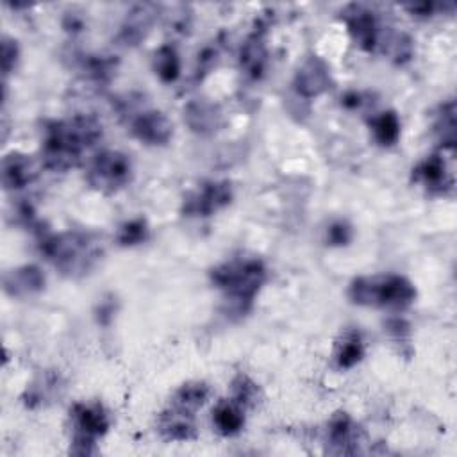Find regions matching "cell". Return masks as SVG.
Instances as JSON below:
<instances>
[{
	"label": "cell",
	"instance_id": "6da1fadb",
	"mask_svg": "<svg viewBox=\"0 0 457 457\" xmlns=\"http://www.w3.org/2000/svg\"><path fill=\"white\" fill-rule=\"evenodd\" d=\"M104 136L102 121L93 114H73L48 120L41 136V162L50 171H68L79 166L87 150Z\"/></svg>",
	"mask_w": 457,
	"mask_h": 457
},
{
	"label": "cell",
	"instance_id": "7a4b0ae2",
	"mask_svg": "<svg viewBox=\"0 0 457 457\" xmlns=\"http://www.w3.org/2000/svg\"><path fill=\"white\" fill-rule=\"evenodd\" d=\"M39 253L68 278L87 277L104 259L102 239L86 230H45L37 236Z\"/></svg>",
	"mask_w": 457,
	"mask_h": 457
},
{
	"label": "cell",
	"instance_id": "3957f363",
	"mask_svg": "<svg viewBox=\"0 0 457 457\" xmlns=\"http://www.w3.org/2000/svg\"><path fill=\"white\" fill-rule=\"evenodd\" d=\"M209 280L232 312L246 314L268 280V268L261 257L237 255L216 264L209 271Z\"/></svg>",
	"mask_w": 457,
	"mask_h": 457
},
{
	"label": "cell",
	"instance_id": "277c9868",
	"mask_svg": "<svg viewBox=\"0 0 457 457\" xmlns=\"http://www.w3.org/2000/svg\"><path fill=\"white\" fill-rule=\"evenodd\" d=\"M348 300L361 307L402 312L416 300V286L398 273H375L355 277L348 284Z\"/></svg>",
	"mask_w": 457,
	"mask_h": 457
},
{
	"label": "cell",
	"instance_id": "5b68a950",
	"mask_svg": "<svg viewBox=\"0 0 457 457\" xmlns=\"http://www.w3.org/2000/svg\"><path fill=\"white\" fill-rule=\"evenodd\" d=\"M132 161L120 150H102L95 154L86 170L89 187L102 195H116L132 182Z\"/></svg>",
	"mask_w": 457,
	"mask_h": 457
},
{
	"label": "cell",
	"instance_id": "8992f818",
	"mask_svg": "<svg viewBox=\"0 0 457 457\" xmlns=\"http://www.w3.org/2000/svg\"><path fill=\"white\" fill-rule=\"evenodd\" d=\"M70 421L73 428L70 452L75 455H93L96 452V439L104 437L111 427L109 414L98 402L73 403Z\"/></svg>",
	"mask_w": 457,
	"mask_h": 457
},
{
	"label": "cell",
	"instance_id": "52a82bcc",
	"mask_svg": "<svg viewBox=\"0 0 457 457\" xmlns=\"http://www.w3.org/2000/svg\"><path fill=\"white\" fill-rule=\"evenodd\" d=\"M234 200V186L230 180H204L196 189L182 200V214L187 218H209Z\"/></svg>",
	"mask_w": 457,
	"mask_h": 457
},
{
	"label": "cell",
	"instance_id": "ba28073f",
	"mask_svg": "<svg viewBox=\"0 0 457 457\" xmlns=\"http://www.w3.org/2000/svg\"><path fill=\"white\" fill-rule=\"evenodd\" d=\"M341 18L346 25V32L350 39L368 54L377 52L382 46L386 37L384 27L377 16V12L362 4H348L341 11Z\"/></svg>",
	"mask_w": 457,
	"mask_h": 457
},
{
	"label": "cell",
	"instance_id": "9c48e42d",
	"mask_svg": "<svg viewBox=\"0 0 457 457\" xmlns=\"http://www.w3.org/2000/svg\"><path fill=\"white\" fill-rule=\"evenodd\" d=\"M129 132L146 146H166L173 137V121L159 109H143L129 118Z\"/></svg>",
	"mask_w": 457,
	"mask_h": 457
},
{
	"label": "cell",
	"instance_id": "30bf717a",
	"mask_svg": "<svg viewBox=\"0 0 457 457\" xmlns=\"http://www.w3.org/2000/svg\"><path fill=\"white\" fill-rule=\"evenodd\" d=\"M332 73L328 62L320 55H309L295 71L293 91L298 98L312 100L332 87Z\"/></svg>",
	"mask_w": 457,
	"mask_h": 457
},
{
	"label": "cell",
	"instance_id": "8fae6325",
	"mask_svg": "<svg viewBox=\"0 0 457 457\" xmlns=\"http://www.w3.org/2000/svg\"><path fill=\"white\" fill-rule=\"evenodd\" d=\"M268 21H257L253 30L241 43L237 62L245 77L250 80H261L266 75L270 62V50L266 43Z\"/></svg>",
	"mask_w": 457,
	"mask_h": 457
},
{
	"label": "cell",
	"instance_id": "7c38bea8",
	"mask_svg": "<svg viewBox=\"0 0 457 457\" xmlns=\"http://www.w3.org/2000/svg\"><path fill=\"white\" fill-rule=\"evenodd\" d=\"M412 182L425 187L430 195H446L453 189V175L443 154L436 152L427 155L412 168Z\"/></svg>",
	"mask_w": 457,
	"mask_h": 457
},
{
	"label": "cell",
	"instance_id": "4fadbf2b",
	"mask_svg": "<svg viewBox=\"0 0 457 457\" xmlns=\"http://www.w3.org/2000/svg\"><path fill=\"white\" fill-rule=\"evenodd\" d=\"M184 116V123L189 127L191 132L198 134V136H214L216 132L221 130L223 123H225V116L221 107L207 98H196L191 100L184 105L182 111Z\"/></svg>",
	"mask_w": 457,
	"mask_h": 457
},
{
	"label": "cell",
	"instance_id": "5bb4252c",
	"mask_svg": "<svg viewBox=\"0 0 457 457\" xmlns=\"http://www.w3.org/2000/svg\"><path fill=\"white\" fill-rule=\"evenodd\" d=\"M159 14V7L154 4H139L134 5L125 20L121 21L116 32V43L121 46H136L139 45L150 32Z\"/></svg>",
	"mask_w": 457,
	"mask_h": 457
},
{
	"label": "cell",
	"instance_id": "9a60e30c",
	"mask_svg": "<svg viewBox=\"0 0 457 457\" xmlns=\"http://www.w3.org/2000/svg\"><path fill=\"white\" fill-rule=\"evenodd\" d=\"M361 428L355 420L345 412L337 411L332 414L327 425V445L330 446V453L345 455V453H357L361 443Z\"/></svg>",
	"mask_w": 457,
	"mask_h": 457
},
{
	"label": "cell",
	"instance_id": "2e32d148",
	"mask_svg": "<svg viewBox=\"0 0 457 457\" xmlns=\"http://www.w3.org/2000/svg\"><path fill=\"white\" fill-rule=\"evenodd\" d=\"M2 186L7 191H20L29 187L37 177V166L30 155L21 152H9L0 164Z\"/></svg>",
	"mask_w": 457,
	"mask_h": 457
},
{
	"label": "cell",
	"instance_id": "e0dca14e",
	"mask_svg": "<svg viewBox=\"0 0 457 457\" xmlns=\"http://www.w3.org/2000/svg\"><path fill=\"white\" fill-rule=\"evenodd\" d=\"M2 286L5 295L12 298H27L32 295H37L46 286V277L43 270L36 264H23L18 268H12L4 273Z\"/></svg>",
	"mask_w": 457,
	"mask_h": 457
},
{
	"label": "cell",
	"instance_id": "ac0fdd59",
	"mask_svg": "<svg viewBox=\"0 0 457 457\" xmlns=\"http://www.w3.org/2000/svg\"><path fill=\"white\" fill-rule=\"evenodd\" d=\"M157 430L168 441L196 439L198 430L195 412L171 403L157 416Z\"/></svg>",
	"mask_w": 457,
	"mask_h": 457
},
{
	"label": "cell",
	"instance_id": "d6986e66",
	"mask_svg": "<svg viewBox=\"0 0 457 457\" xmlns=\"http://www.w3.org/2000/svg\"><path fill=\"white\" fill-rule=\"evenodd\" d=\"M82 77L96 86L109 84L118 71V59L111 54H73Z\"/></svg>",
	"mask_w": 457,
	"mask_h": 457
},
{
	"label": "cell",
	"instance_id": "ffe728a7",
	"mask_svg": "<svg viewBox=\"0 0 457 457\" xmlns=\"http://www.w3.org/2000/svg\"><path fill=\"white\" fill-rule=\"evenodd\" d=\"M364 355H366V346L361 332L346 330L336 341V348H334L336 368L352 370L364 359Z\"/></svg>",
	"mask_w": 457,
	"mask_h": 457
},
{
	"label": "cell",
	"instance_id": "44dd1931",
	"mask_svg": "<svg viewBox=\"0 0 457 457\" xmlns=\"http://www.w3.org/2000/svg\"><path fill=\"white\" fill-rule=\"evenodd\" d=\"M212 423L221 436L232 437L245 427V409L230 398L220 400L212 409Z\"/></svg>",
	"mask_w": 457,
	"mask_h": 457
},
{
	"label": "cell",
	"instance_id": "7402d4cb",
	"mask_svg": "<svg viewBox=\"0 0 457 457\" xmlns=\"http://www.w3.org/2000/svg\"><path fill=\"white\" fill-rule=\"evenodd\" d=\"M62 389V380L57 373L45 371L39 375L25 391L23 402L27 407H39L54 402L55 396H59V391Z\"/></svg>",
	"mask_w": 457,
	"mask_h": 457
},
{
	"label": "cell",
	"instance_id": "603a6c76",
	"mask_svg": "<svg viewBox=\"0 0 457 457\" xmlns=\"http://www.w3.org/2000/svg\"><path fill=\"white\" fill-rule=\"evenodd\" d=\"M152 70L161 82L164 84L175 82L182 71V61L177 48L170 43L161 45L152 55Z\"/></svg>",
	"mask_w": 457,
	"mask_h": 457
},
{
	"label": "cell",
	"instance_id": "cb8c5ba5",
	"mask_svg": "<svg viewBox=\"0 0 457 457\" xmlns=\"http://www.w3.org/2000/svg\"><path fill=\"white\" fill-rule=\"evenodd\" d=\"M370 130L380 146H393L402 134V121L395 111H382L370 118Z\"/></svg>",
	"mask_w": 457,
	"mask_h": 457
},
{
	"label": "cell",
	"instance_id": "d4e9b609",
	"mask_svg": "<svg viewBox=\"0 0 457 457\" xmlns=\"http://www.w3.org/2000/svg\"><path fill=\"white\" fill-rule=\"evenodd\" d=\"M211 396V387L204 380H187L177 387L171 396V403L191 412H196Z\"/></svg>",
	"mask_w": 457,
	"mask_h": 457
},
{
	"label": "cell",
	"instance_id": "484cf974",
	"mask_svg": "<svg viewBox=\"0 0 457 457\" xmlns=\"http://www.w3.org/2000/svg\"><path fill=\"white\" fill-rule=\"evenodd\" d=\"M434 132L443 150L455 148V102H443L434 116Z\"/></svg>",
	"mask_w": 457,
	"mask_h": 457
},
{
	"label": "cell",
	"instance_id": "4316f807",
	"mask_svg": "<svg viewBox=\"0 0 457 457\" xmlns=\"http://www.w3.org/2000/svg\"><path fill=\"white\" fill-rule=\"evenodd\" d=\"M150 237V225L146 218L136 216L130 220H125L114 234V241L121 248H134L143 243H146Z\"/></svg>",
	"mask_w": 457,
	"mask_h": 457
},
{
	"label": "cell",
	"instance_id": "83f0119b",
	"mask_svg": "<svg viewBox=\"0 0 457 457\" xmlns=\"http://www.w3.org/2000/svg\"><path fill=\"white\" fill-rule=\"evenodd\" d=\"M261 398H262V391L250 375L237 373L230 380V400H234L245 411L257 407Z\"/></svg>",
	"mask_w": 457,
	"mask_h": 457
},
{
	"label": "cell",
	"instance_id": "f1b7e54d",
	"mask_svg": "<svg viewBox=\"0 0 457 457\" xmlns=\"http://www.w3.org/2000/svg\"><path fill=\"white\" fill-rule=\"evenodd\" d=\"M380 48L396 64H405L414 57V41L405 32H389V34L386 32V37Z\"/></svg>",
	"mask_w": 457,
	"mask_h": 457
},
{
	"label": "cell",
	"instance_id": "f546056e",
	"mask_svg": "<svg viewBox=\"0 0 457 457\" xmlns=\"http://www.w3.org/2000/svg\"><path fill=\"white\" fill-rule=\"evenodd\" d=\"M220 61V45H207L204 46L196 55V66H195V79L202 80L205 75H209Z\"/></svg>",
	"mask_w": 457,
	"mask_h": 457
},
{
	"label": "cell",
	"instance_id": "4dcf8cb0",
	"mask_svg": "<svg viewBox=\"0 0 457 457\" xmlns=\"http://www.w3.org/2000/svg\"><path fill=\"white\" fill-rule=\"evenodd\" d=\"M353 239V228L345 220H336L327 227L325 241L328 246H346Z\"/></svg>",
	"mask_w": 457,
	"mask_h": 457
},
{
	"label": "cell",
	"instance_id": "1f68e13d",
	"mask_svg": "<svg viewBox=\"0 0 457 457\" xmlns=\"http://www.w3.org/2000/svg\"><path fill=\"white\" fill-rule=\"evenodd\" d=\"M20 61V45L11 36H2V73L7 77Z\"/></svg>",
	"mask_w": 457,
	"mask_h": 457
},
{
	"label": "cell",
	"instance_id": "d6a6232c",
	"mask_svg": "<svg viewBox=\"0 0 457 457\" xmlns=\"http://www.w3.org/2000/svg\"><path fill=\"white\" fill-rule=\"evenodd\" d=\"M386 330L391 336V339L400 346V350H403V346L411 345V325L400 318V316H393L386 321Z\"/></svg>",
	"mask_w": 457,
	"mask_h": 457
},
{
	"label": "cell",
	"instance_id": "836d02e7",
	"mask_svg": "<svg viewBox=\"0 0 457 457\" xmlns=\"http://www.w3.org/2000/svg\"><path fill=\"white\" fill-rule=\"evenodd\" d=\"M118 312V303H116V298L114 296H107V298H102L95 309V318H96V323L102 325V327H109L112 321H114V316Z\"/></svg>",
	"mask_w": 457,
	"mask_h": 457
},
{
	"label": "cell",
	"instance_id": "e575fe53",
	"mask_svg": "<svg viewBox=\"0 0 457 457\" xmlns=\"http://www.w3.org/2000/svg\"><path fill=\"white\" fill-rule=\"evenodd\" d=\"M82 14H84V12H79V11H68V12H64L62 21H61L62 29H64L68 34H71V36L84 32L87 23H86V18H84Z\"/></svg>",
	"mask_w": 457,
	"mask_h": 457
},
{
	"label": "cell",
	"instance_id": "d590c367",
	"mask_svg": "<svg viewBox=\"0 0 457 457\" xmlns=\"http://www.w3.org/2000/svg\"><path fill=\"white\" fill-rule=\"evenodd\" d=\"M362 104H364V95L361 91H348L341 96V105H345L350 111L361 109Z\"/></svg>",
	"mask_w": 457,
	"mask_h": 457
},
{
	"label": "cell",
	"instance_id": "8d00e7d4",
	"mask_svg": "<svg viewBox=\"0 0 457 457\" xmlns=\"http://www.w3.org/2000/svg\"><path fill=\"white\" fill-rule=\"evenodd\" d=\"M436 4H416V5H407V11L416 16V18H430L436 12Z\"/></svg>",
	"mask_w": 457,
	"mask_h": 457
}]
</instances>
